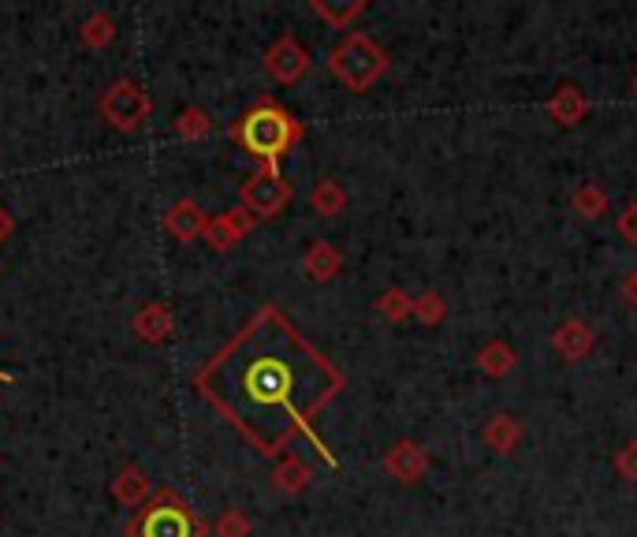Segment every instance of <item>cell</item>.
<instances>
[{"instance_id":"obj_1","label":"cell","mask_w":637,"mask_h":537,"mask_svg":"<svg viewBox=\"0 0 637 537\" xmlns=\"http://www.w3.org/2000/svg\"><path fill=\"white\" fill-rule=\"evenodd\" d=\"M202 389L261 452L273 455L291 437H306L328 467H339L317 437L314 419L343 392V370L332 366L276 307H265L228 343L205 370Z\"/></svg>"},{"instance_id":"obj_2","label":"cell","mask_w":637,"mask_h":537,"mask_svg":"<svg viewBox=\"0 0 637 537\" xmlns=\"http://www.w3.org/2000/svg\"><path fill=\"white\" fill-rule=\"evenodd\" d=\"M299 135H302L299 120H291V113H284L273 101H261L258 109H250L239 120V127H235V138L243 142V149L261 157L265 168H280V157L299 142Z\"/></svg>"},{"instance_id":"obj_3","label":"cell","mask_w":637,"mask_h":537,"mask_svg":"<svg viewBox=\"0 0 637 537\" xmlns=\"http://www.w3.org/2000/svg\"><path fill=\"white\" fill-rule=\"evenodd\" d=\"M328 71H332V79H339L351 94H366L388 71V53L369 34H362V30H351V34L339 38L332 53H328Z\"/></svg>"},{"instance_id":"obj_4","label":"cell","mask_w":637,"mask_h":537,"mask_svg":"<svg viewBox=\"0 0 637 537\" xmlns=\"http://www.w3.org/2000/svg\"><path fill=\"white\" fill-rule=\"evenodd\" d=\"M291 202V184L280 176V168H261L254 179H246L243 187V206L254 217H276Z\"/></svg>"},{"instance_id":"obj_5","label":"cell","mask_w":637,"mask_h":537,"mask_svg":"<svg viewBox=\"0 0 637 537\" xmlns=\"http://www.w3.org/2000/svg\"><path fill=\"white\" fill-rule=\"evenodd\" d=\"M384 471H388V478L399 485H418L429 474V452L421 448L418 441L399 437L392 448L384 452Z\"/></svg>"},{"instance_id":"obj_6","label":"cell","mask_w":637,"mask_h":537,"mask_svg":"<svg viewBox=\"0 0 637 537\" xmlns=\"http://www.w3.org/2000/svg\"><path fill=\"white\" fill-rule=\"evenodd\" d=\"M548 343L563 362H582V359H589L593 348H597V332H593L589 321H582V318H563L559 326L552 329Z\"/></svg>"},{"instance_id":"obj_7","label":"cell","mask_w":637,"mask_h":537,"mask_svg":"<svg viewBox=\"0 0 637 537\" xmlns=\"http://www.w3.org/2000/svg\"><path fill=\"white\" fill-rule=\"evenodd\" d=\"M265 68H269V75L276 83L291 86V83H299L306 75V68H310V53H306L295 38H280V42L265 53Z\"/></svg>"},{"instance_id":"obj_8","label":"cell","mask_w":637,"mask_h":537,"mask_svg":"<svg viewBox=\"0 0 637 537\" xmlns=\"http://www.w3.org/2000/svg\"><path fill=\"white\" fill-rule=\"evenodd\" d=\"M544 113H548V120H556L559 127H578L589 116V97L574 83H563L556 94L544 101Z\"/></svg>"},{"instance_id":"obj_9","label":"cell","mask_w":637,"mask_h":537,"mask_svg":"<svg viewBox=\"0 0 637 537\" xmlns=\"http://www.w3.org/2000/svg\"><path fill=\"white\" fill-rule=\"evenodd\" d=\"M481 441H485L496 455H511L522 444V422L507 411L492 414L485 422V430H481Z\"/></svg>"},{"instance_id":"obj_10","label":"cell","mask_w":637,"mask_h":537,"mask_svg":"<svg viewBox=\"0 0 637 537\" xmlns=\"http://www.w3.org/2000/svg\"><path fill=\"white\" fill-rule=\"evenodd\" d=\"M146 537H194V523L183 508H157L146 519Z\"/></svg>"},{"instance_id":"obj_11","label":"cell","mask_w":637,"mask_h":537,"mask_svg":"<svg viewBox=\"0 0 637 537\" xmlns=\"http://www.w3.org/2000/svg\"><path fill=\"white\" fill-rule=\"evenodd\" d=\"M302 266H306V277L325 283V280H332L339 269H343V255H339L332 242H314V247L306 250Z\"/></svg>"},{"instance_id":"obj_12","label":"cell","mask_w":637,"mask_h":537,"mask_svg":"<svg viewBox=\"0 0 637 537\" xmlns=\"http://www.w3.org/2000/svg\"><path fill=\"white\" fill-rule=\"evenodd\" d=\"M515 362L518 354L507 340H489L485 348L477 351V370L489 373V378H507V373L515 370Z\"/></svg>"},{"instance_id":"obj_13","label":"cell","mask_w":637,"mask_h":537,"mask_svg":"<svg viewBox=\"0 0 637 537\" xmlns=\"http://www.w3.org/2000/svg\"><path fill=\"white\" fill-rule=\"evenodd\" d=\"M373 310L388 321V326H403L407 318H414V299H410L403 288H388V291H380Z\"/></svg>"},{"instance_id":"obj_14","label":"cell","mask_w":637,"mask_h":537,"mask_svg":"<svg viewBox=\"0 0 637 537\" xmlns=\"http://www.w3.org/2000/svg\"><path fill=\"white\" fill-rule=\"evenodd\" d=\"M310 8H314L317 16L325 19L328 27H336V30H347V27L355 23L358 16L366 12V4H362V0H343V4H332V0H314Z\"/></svg>"},{"instance_id":"obj_15","label":"cell","mask_w":637,"mask_h":537,"mask_svg":"<svg viewBox=\"0 0 637 537\" xmlns=\"http://www.w3.org/2000/svg\"><path fill=\"white\" fill-rule=\"evenodd\" d=\"M310 202H314V209L321 213V217H339V213L347 209V190L339 187V179H332V176H325L321 184L314 187V195H310Z\"/></svg>"},{"instance_id":"obj_16","label":"cell","mask_w":637,"mask_h":537,"mask_svg":"<svg viewBox=\"0 0 637 537\" xmlns=\"http://www.w3.org/2000/svg\"><path fill=\"white\" fill-rule=\"evenodd\" d=\"M571 209L585 220H600L604 213H608V195H604L597 184H582L571 195Z\"/></svg>"},{"instance_id":"obj_17","label":"cell","mask_w":637,"mask_h":537,"mask_svg":"<svg viewBox=\"0 0 637 537\" xmlns=\"http://www.w3.org/2000/svg\"><path fill=\"white\" fill-rule=\"evenodd\" d=\"M105 105H109V113L116 116V124H123V127H131L142 113H146V101H142L131 86H120Z\"/></svg>"},{"instance_id":"obj_18","label":"cell","mask_w":637,"mask_h":537,"mask_svg":"<svg viewBox=\"0 0 637 537\" xmlns=\"http://www.w3.org/2000/svg\"><path fill=\"white\" fill-rule=\"evenodd\" d=\"M414 318L429 329L444 326V321H448V299L440 296V291H425V296L414 299Z\"/></svg>"},{"instance_id":"obj_19","label":"cell","mask_w":637,"mask_h":537,"mask_svg":"<svg viewBox=\"0 0 637 537\" xmlns=\"http://www.w3.org/2000/svg\"><path fill=\"white\" fill-rule=\"evenodd\" d=\"M306 485H310V471L302 467L299 459H284L280 467H276V489L280 493H302Z\"/></svg>"},{"instance_id":"obj_20","label":"cell","mask_w":637,"mask_h":537,"mask_svg":"<svg viewBox=\"0 0 637 537\" xmlns=\"http://www.w3.org/2000/svg\"><path fill=\"white\" fill-rule=\"evenodd\" d=\"M172 231L183 239H194L202 231V213L191 206V202H183V206L172 213Z\"/></svg>"},{"instance_id":"obj_21","label":"cell","mask_w":637,"mask_h":537,"mask_svg":"<svg viewBox=\"0 0 637 537\" xmlns=\"http://www.w3.org/2000/svg\"><path fill=\"white\" fill-rule=\"evenodd\" d=\"M615 471H619L626 482H637V441L623 444V448L615 452Z\"/></svg>"},{"instance_id":"obj_22","label":"cell","mask_w":637,"mask_h":537,"mask_svg":"<svg viewBox=\"0 0 637 537\" xmlns=\"http://www.w3.org/2000/svg\"><path fill=\"white\" fill-rule=\"evenodd\" d=\"M615 231H619L626 242H634V247H637V202H630V206L615 217Z\"/></svg>"},{"instance_id":"obj_23","label":"cell","mask_w":637,"mask_h":537,"mask_svg":"<svg viewBox=\"0 0 637 537\" xmlns=\"http://www.w3.org/2000/svg\"><path fill=\"white\" fill-rule=\"evenodd\" d=\"M619 299H623L630 310H637V269H630V272H626V277L619 280Z\"/></svg>"},{"instance_id":"obj_24","label":"cell","mask_w":637,"mask_h":537,"mask_svg":"<svg viewBox=\"0 0 637 537\" xmlns=\"http://www.w3.org/2000/svg\"><path fill=\"white\" fill-rule=\"evenodd\" d=\"M246 530H250V526H246V519H239V515H228V519H224V537H243Z\"/></svg>"},{"instance_id":"obj_25","label":"cell","mask_w":637,"mask_h":537,"mask_svg":"<svg viewBox=\"0 0 637 537\" xmlns=\"http://www.w3.org/2000/svg\"><path fill=\"white\" fill-rule=\"evenodd\" d=\"M634 94H637V79H634Z\"/></svg>"}]
</instances>
